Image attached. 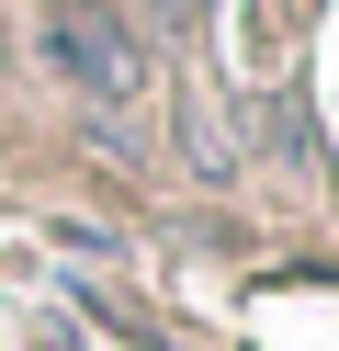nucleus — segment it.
Here are the masks:
<instances>
[{"label": "nucleus", "mask_w": 339, "mask_h": 351, "mask_svg": "<svg viewBox=\"0 0 339 351\" xmlns=\"http://www.w3.org/2000/svg\"><path fill=\"white\" fill-rule=\"evenodd\" d=\"M45 69L68 80V102H90V114H136L158 80L147 34L125 23V12H90V0H68V12H45Z\"/></svg>", "instance_id": "nucleus-1"}]
</instances>
